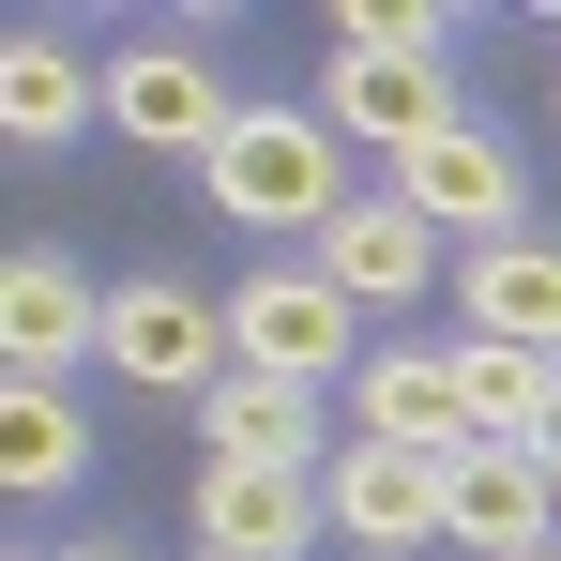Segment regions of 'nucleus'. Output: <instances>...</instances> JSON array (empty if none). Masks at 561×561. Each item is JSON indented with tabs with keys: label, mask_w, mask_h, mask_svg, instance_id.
Masks as SVG:
<instances>
[{
	"label": "nucleus",
	"mask_w": 561,
	"mask_h": 561,
	"mask_svg": "<svg viewBox=\"0 0 561 561\" xmlns=\"http://www.w3.org/2000/svg\"><path fill=\"white\" fill-rule=\"evenodd\" d=\"M197 183H213L228 228H304V243L365 197L350 168H334V122H319V106H243V122H228V152H213Z\"/></svg>",
	"instance_id": "obj_1"
},
{
	"label": "nucleus",
	"mask_w": 561,
	"mask_h": 561,
	"mask_svg": "<svg viewBox=\"0 0 561 561\" xmlns=\"http://www.w3.org/2000/svg\"><path fill=\"white\" fill-rule=\"evenodd\" d=\"M228 350H243V379H304V394H334V379H365V304L319 274V259H274V274L228 288Z\"/></svg>",
	"instance_id": "obj_2"
},
{
	"label": "nucleus",
	"mask_w": 561,
	"mask_h": 561,
	"mask_svg": "<svg viewBox=\"0 0 561 561\" xmlns=\"http://www.w3.org/2000/svg\"><path fill=\"white\" fill-rule=\"evenodd\" d=\"M228 365H243V350H228V304H213V288H183V274H122V288H106V379L197 410Z\"/></svg>",
	"instance_id": "obj_3"
},
{
	"label": "nucleus",
	"mask_w": 561,
	"mask_h": 561,
	"mask_svg": "<svg viewBox=\"0 0 561 561\" xmlns=\"http://www.w3.org/2000/svg\"><path fill=\"white\" fill-rule=\"evenodd\" d=\"M228 122H243V106L213 92V46H197V31H152V46H122V61H106V137H137V152L213 168V152H228Z\"/></svg>",
	"instance_id": "obj_4"
},
{
	"label": "nucleus",
	"mask_w": 561,
	"mask_h": 561,
	"mask_svg": "<svg viewBox=\"0 0 561 561\" xmlns=\"http://www.w3.org/2000/svg\"><path fill=\"white\" fill-rule=\"evenodd\" d=\"M319 485H334V547H365V561H425V547H456V456L350 440Z\"/></svg>",
	"instance_id": "obj_5"
},
{
	"label": "nucleus",
	"mask_w": 561,
	"mask_h": 561,
	"mask_svg": "<svg viewBox=\"0 0 561 561\" xmlns=\"http://www.w3.org/2000/svg\"><path fill=\"white\" fill-rule=\"evenodd\" d=\"M394 197L440 228V243H516V213H531V168H516V137H485V122H456V137H425L410 168H394Z\"/></svg>",
	"instance_id": "obj_6"
},
{
	"label": "nucleus",
	"mask_w": 561,
	"mask_h": 561,
	"mask_svg": "<svg viewBox=\"0 0 561 561\" xmlns=\"http://www.w3.org/2000/svg\"><path fill=\"white\" fill-rule=\"evenodd\" d=\"M319 547H334V485L197 456V561H319Z\"/></svg>",
	"instance_id": "obj_7"
},
{
	"label": "nucleus",
	"mask_w": 561,
	"mask_h": 561,
	"mask_svg": "<svg viewBox=\"0 0 561 561\" xmlns=\"http://www.w3.org/2000/svg\"><path fill=\"white\" fill-rule=\"evenodd\" d=\"M197 440H213V470H304V485L350 456V440H334V410H319L304 379H243V365L197 394Z\"/></svg>",
	"instance_id": "obj_8"
},
{
	"label": "nucleus",
	"mask_w": 561,
	"mask_h": 561,
	"mask_svg": "<svg viewBox=\"0 0 561 561\" xmlns=\"http://www.w3.org/2000/svg\"><path fill=\"white\" fill-rule=\"evenodd\" d=\"M470 106H456V77L425 61V46H334V137H365V152H425V137H456Z\"/></svg>",
	"instance_id": "obj_9"
},
{
	"label": "nucleus",
	"mask_w": 561,
	"mask_h": 561,
	"mask_svg": "<svg viewBox=\"0 0 561 561\" xmlns=\"http://www.w3.org/2000/svg\"><path fill=\"white\" fill-rule=\"evenodd\" d=\"M319 274L350 288L365 319H394V304H425V288H440V228H425L410 197L379 183V197H350V213L319 228Z\"/></svg>",
	"instance_id": "obj_10"
},
{
	"label": "nucleus",
	"mask_w": 561,
	"mask_h": 561,
	"mask_svg": "<svg viewBox=\"0 0 561 561\" xmlns=\"http://www.w3.org/2000/svg\"><path fill=\"white\" fill-rule=\"evenodd\" d=\"M0 350L15 379H61L77 350H106V288L61 259V243H15V274H0Z\"/></svg>",
	"instance_id": "obj_11"
},
{
	"label": "nucleus",
	"mask_w": 561,
	"mask_h": 561,
	"mask_svg": "<svg viewBox=\"0 0 561 561\" xmlns=\"http://www.w3.org/2000/svg\"><path fill=\"white\" fill-rule=\"evenodd\" d=\"M350 440H394V456H470L456 350H365V379H350Z\"/></svg>",
	"instance_id": "obj_12"
},
{
	"label": "nucleus",
	"mask_w": 561,
	"mask_h": 561,
	"mask_svg": "<svg viewBox=\"0 0 561 561\" xmlns=\"http://www.w3.org/2000/svg\"><path fill=\"white\" fill-rule=\"evenodd\" d=\"M456 547H470V561H531V547H561V485H547V456H531V440H470V456H456Z\"/></svg>",
	"instance_id": "obj_13"
},
{
	"label": "nucleus",
	"mask_w": 561,
	"mask_h": 561,
	"mask_svg": "<svg viewBox=\"0 0 561 561\" xmlns=\"http://www.w3.org/2000/svg\"><path fill=\"white\" fill-rule=\"evenodd\" d=\"M456 334H501V350H547L561 365V243H531V228L485 243L456 274Z\"/></svg>",
	"instance_id": "obj_14"
},
{
	"label": "nucleus",
	"mask_w": 561,
	"mask_h": 561,
	"mask_svg": "<svg viewBox=\"0 0 561 561\" xmlns=\"http://www.w3.org/2000/svg\"><path fill=\"white\" fill-rule=\"evenodd\" d=\"M77 122H106V61H77L61 31H15V61H0V137H15V152H61Z\"/></svg>",
	"instance_id": "obj_15"
},
{
	"label": "nucleus",
	"mask_w": 561,
	"mask_h": 561,
	"mask_svg": "<svg viewBox=\"0 0 561 561\" xmlns=\"http://www.w3.org/2000/svg\"><path fill=\"white\" fill-rule=\"evenodd\" d=\"M456 394H470V440H547L561 365L547 350H501V334H456Z\"/></svg>",
	"instance_id": "obj_16"
},
{
	"label": "nucleus",
	"mask_w": 561,
	"mask_h": 561,
	"mask_svg": "<svg viewBox=\"0 0 561 561\" xmlns=\"http://www.w3.org/2000/svg\"><path fill=\"white\" fill-rule=\"evenodd\" d=\"M77 470H92V425L61 410V379H15V394H0V485L46 501V485H77Z\"/></svg>",
	"instance_id": "obj_17"
},
{
	"label": "nucleus",
	"mask_w": 561,
	"mask_h": 561,
	"mask_svg": "<svg viewBox=\"0 0 561 561\" xmlns=\"http://www.w3.org/2000/svg\"><path fill=\"white\" fill-rule=\"evenodd\" d=\"M334 46H425V61H440L456 15H440V0H334Z\"/></svg>",
	"instance_id": "obj_18"
},
{
	"label": "nucleus",
	"mask_w": 561,
	"mask_h": 561,
	"mask_svg": "<svg viewBox=\"0 0 561 561\" xmlns=\"http://www.w3.org/2000/svg\"><path fill=\"white\" fill-rule=\"evenodd\" d=\"M531 456H547V485H561V410H547V440H531Z\"/></svg>",
	"instance_id": "obj_19"
},
{
	"label": "nucleus",
	"mask_w": 561,
	"mask_h": 561,
	"mask_svg": "<svg viewBox=\"0 0 561 561\" xmlns=\"http://www.w3.org/2000/svg\"><path fill=\"white\" fill-rule=\"evenodd\" d=\"M77 561H122V547H77Z\"/></svg>",
	"instance_id": "obj_20"
},
{
	"label": "nucleus",
	"mask_w": 561,
	"mask_h": 561,
	"mask_svg": "<svg viewBox=\"0 0 561 561\" xmlns=\"http://www.w3.org/2000/svg\"><path fill=\"white\" fill-rule=\"evenodd\" d=\"M531 561H561V547H531Z\"/></svg>",
	"instance_id": "obj_21"
}]
</instances>
